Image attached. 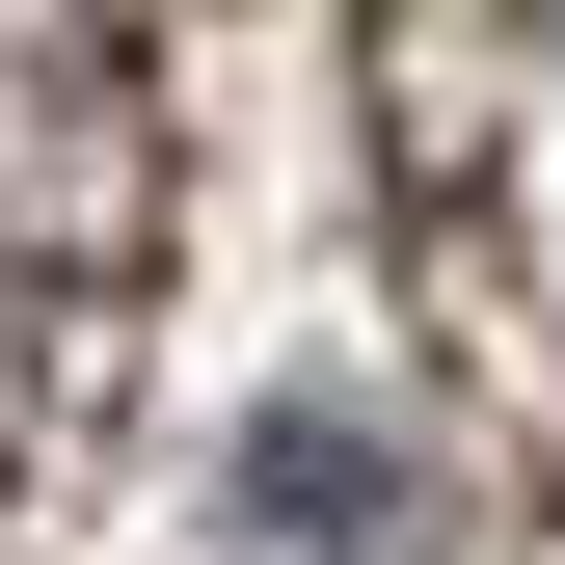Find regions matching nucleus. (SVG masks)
Returning <instances> with one entry per match:
<instances>
[{"mask_svg": "<svg viewBox=\"0 0 565 565\" xmlns=\"http://www.w3.org/2000/svg\"><path fill=\"white\" fill-rule=\"evenodd\" d=\"M162 243H189L162 0H0V565L108 484V404L162 350Z\"/></svg>", "mask_w": 565, "mask_h": 565, "instance_id": "obj_2", "label": "nucleus"}, {"mask_svg": "<svg viewBox=\"0 0 565 565\" xmlns=\"http://www.w3.org/2000/svg\"><path fill=\"white\" fill-rule=\"evenodd\" d=\"M350 82H377L404 323L512 484V565H565V0H350Z\"/></svg>", "mask_w": 565, "mask_h": 565, "instance_id": "obj_1", "label": "nucleus"}]
</instances>
